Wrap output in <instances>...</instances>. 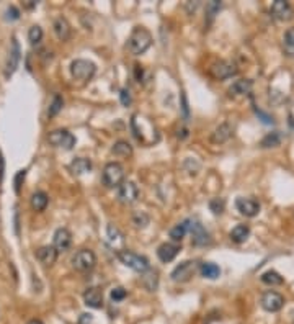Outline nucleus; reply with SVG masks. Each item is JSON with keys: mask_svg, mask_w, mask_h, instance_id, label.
Here are the masks:
<instances>
[{"mask_svg": "<svg viewBox=\"0 0 294 324\" xmlns=\"http://www.w3.org/2000/svg\"><path fill=\"white\" fill-rule=\"evenodd\" d=\"M131 126H133L136 139H138L139 143L146 144V146H150V144L159 141V133H157L155 126L147 118H144L143 115L136 113L133 116Z\"/></svg>", "mask_w": 294, "mask_h": 324, "instance_id": "nucleus-1", "label": "nucleus"}, {"mask_svg": "<svg viewBox=\"0 0 294 324\" xmlns=\"http://www.w3.org/2000/svg\"><path fill=\"white\" fill-rule=\"evenodd\" d=\"M152 44V35L144 26H136L128 40V49L134 56L144 54Z\"/></svg>", "mask_w": 294, "mask_h": 324, "instance_id": "nucleus-2", "label": "nucleus"}, {"mask_svg": "<svg viewBox=\"0 0 294 324\" xmlns=\"http://www.w3.org/2000/svg\"><path fill=\"white\" fill-rule=\"evenodd\" d=\"M101 180H103V185L108 188L120 187L124 182V167L120 162H108L103 169Z\"/></svg>", "mask_w": 294, "mask_h": 324, "instance_id": "nucleus-3", "label": "nucleus"}, {"mask_svg": "<svg viewBox=\"0 0 294 324\" xmlns=\"http://www.w3.org/2000/svg\"><path fill=\"white\" fill-rule=\"evenodd\" d=\"M118 259L121 260V264H124L129 269H133L134 272H139V273H144L146 270H149V260H147V257L144 255H139L133 252V250H121V252H118Z\"/></svg>", "mask_w": 294, "mask_h": 324, "instance_id": "nucleus-4", "label": "nucleus"}, {"mask_svg": "<svg viewBox=\"0 0 294 324\" xmlns=\"http://www.w3.org/2000/svg\"><path fill=\"white\" fill-rule=\"evenodd\" d=\"M95 71H97V66L87 59H75L71 64V74L75 81H90L95 76Z\"/></svg>", "mask_w": 294, "mask_h": 324, "instance_id": "nucleus-5", "label": "nucleus"}, {"mask_svg": "<svg viewBox=\"0 0 294 324\" xmlns=\"http://www.w3.org/2000/svg\"><path fill=\"white\" fill-rule=\"evenodd\" d=\"M97 265V257L90 249H80L72 257V267L78 272H90Z\"/></svg>", "mask_w": 294, "mask_h": 324, "instance_id": "nucleus-6", "label": "nucleus"}, {"mask_svg": "<svg viewBox=\"0 0 294 324\" xmlns=\"http://www.w3.org/2000/svg\"><path fill=\"white\" fill-rule=\"evenodd\" d=\"M48 141L49 144H53L56 148L72 149L74 144H75V138H74L72 133H69L67 130H54L49 133Z\"/></svg>", "mask_w": 294, "mask_h": 324, "instance_id": "nucleus-7", "label": "nucleus"}, {"mask_svg": "<svg viewBox=\"0 0 294 324\" xmlns=\"http://www.w3.org/2000/svg\"><path fill=\"white\" fill-rule=\"evenodd\" d=\"M209 72H211V76L214 77V79L225 81V79H229V77L237 74V68H235L234 63H230V61H219V63H214L211 66Z\"/></svg>", "mask_w": 294, "mask_h": 324, "instance_id": "nucleus-8", "label": "nucleus"}, {"mask_svg": "<svg viewBox=\"0 0 294 324\" xmlns=\"http://www.w3.org/2000/svg\"><path fill=\"white\" fill-rule=\"evenodd\" d=\"M198 269V262H191V260H186L182 262L180 265L175 267V270L172 272V280L173 282H188L191 277L196 273Z\"/></svg>", "mask_w": 294, "mask_h": 324, "instance_id": "nucleus-9", "label": "nucleus"}, {"mask_svg": "<svg viewBox=\"0 0 294 324\" xmlns=\"http://www.w3.org/2000/svg\"><path fill=\"white\" fill-rule=\"evenodd\" d=\"M139 197V188L134 182L131 180H124L120 187H118V198L124 205L134 203Z\"/></svg>", "mask_w": 294, "mask_h": 324, "instance_id": "nucleus-10", "label": "nucleus"}, {"mask_svg": "<svg viewBox=\"0 0 294 324\" xmlns=\"http://www.w3.org/2000/svg\"><path fill=\"white\" fill-rule=\"evenodd\" d=\"M186 228H188V231L191 233V236H193V244L195 245H205L209 243V234L208 231L203 228V225L200 221L196 220H186Z\"/></svg>", "mask_w": 294, "mask_h": 324, "instance_id": "nucleus-11", "label": "nucleus"}, {"mask_svg": "<svg viewBox=\"0 0 294 324\" xmlns=\"http://www.w3.org/2000/svg\"><path fill=\"white\" fill-rule=\"evenodd\" d=\"M262 306L265 311L276 313L285 306V297L280 295L278 292H267L262 297Z\"/></svg>", "mask_w": 294, "mask_h": 324, "instance_id": "nucleus-12", "label": "nucleus"}, {"mask_svg": "<svg viewBox=\"0 0 294 324\" xmlns=\"http://www.w3.org/2000/svg\"><path fill=\"white\" fill-rule=\"evenodd\" d=\"M20 58H21L20 44L13 38L12 48H10V53H8V58H7V64H5V77H10L16 71V68H18V63H20Z\"/></svg>", "mask_w": 294, "mask_h": 324, "instance_id": "nucleus-13", "label": "nucleus"}, {"mask_svg": "<svg viewBox=\"0 0 294 324\" xmlns=\"http://www.w3.org/2000/svg\"><path fill=\"white\" fill-rule=\"evenodd\" d=\"M53 245L58 252H66V250H69V247L72 245L71 231L66 230V228H59V230L54 233V244Z\"/></svg>", "mask_w": 294, "mask_h": 324, "instance_id": "nucleus-14", "label": "nucleus"}, {"mask_svg": "<svg viewBox=\"0 0 294 324\" xmlns=\"http://www.w3.org/2000/svg\"><path fill=\"white\" fill-rule=\"evenodd\" d=\"M235 206L242 215L248 216V218L257 216L260 211V203L253 198H237Z\"/></svg>", "mask_w": 294, "mask_h": 324, "instance_id": "nucleus-15", "label": "nucleus"}, {"mask_svg": "<svg viewBox=\"0 0 294 324\" xmlns=\"http://www.w3.org/2000/svg\"><path fill=\"white\" fill-rule=\"evenodd\" d=\"M293 13H294L293 7L286 2V0H276V2H273V5H271V15H273L276 20H283V21L290 20Z\"/></svg>", "mask_w": 294, "mask_h": 324, "instance_id": "nucleus-16", "label": "nucleus"}, {"mask_svg": "<svg viewBox=\"0 0 294 324\" xmlns=\"http://www.w3.org/2000/svg\"><path fill=\"white\" fill-rule=\"evenodd\" d=\"M83 301H85V305L90 306V308H95V310L101 308L103 306V292H101V288L98 287L88 288L83 293Z\"/></svg>", "mask_w": 294, "mask_h": 324, "instance_id": "nucleus-17", "label": "nucleus"}, {"mask_svg": "<svg viewBox=\"0 0 294 324\" xmlns=\"http://www.w3.org/2000/svg\"><path fill=\"white\" fill-rule=\"evenodd\" d=\"M180 252V245L175 243H163L157 249V255L162 262H172Z\"/></svg>", "mask_w": 294, "mask_h": 324, "instance_id": "nucleus-18", "label": "nucleus"}, {"mask_svg": "<svg viewBox=\"0 0 294 324\" xmlns=\"http://www.w3.org/2000/svg\"><path fill=\"white\" fill-rule=\"evenodd\" d=\"M58 250L54 249V245H43V247H39L36 250V257L38 260L41 262L43 265H53L56 259H58Z\"/></svg>", "mask_w": 294, "mask_h": 324, "instance_id": "nucleus-19", "label": "nucleus"}, {"mask_svg": "<svg viewBox=\"0 0 294 324\" xmlns=\"http://www.w3.org/2000/svg\"><path fill=\"white\" fill-rule=\"evenodd\" d=\"M54 33L61 41H67L71 38V25L64 16H59L54 21Z\"/></svg>", "mask_w": 294, "mask_h": 324, "instance_id": "nucleus-20", "label": "nucleus"}, {"mask_svg": "<svg viewBox=\"0 0 294 324\" xmlns=\"http://www.w3.org/2000/svg\"><path fill=\"white\" fill-rule=\"evenodd\" d=\"M69 169L74 175H83L92 169V162H90V159H85V158H77L71 162Z\"/></svg>", "mask_w": 294, "mask_h": 324, "instance_id": "nucleus-21", "label": "nucleus"}, {"mask_svg": "<svg viewBox=\"0 0 294 324\" xmlns=\"http://www.w3.org/2000/svg\"><path fill=\"white\" fill-rule=\"evenodd\" d=\"M141 282H143L144 287L149 290V292H155L157 287H159V272L157 270H146L141 277Z\"/></svg>", "mask_w": 294, "mask_h": 324, "instance_id": "nucleus-22", "label": "nucleus"}, {"mask_svg": "<svg viewBox=\"0 0 294 324\" xmlns=\"http://www.w3.org/2000/svg\"><path fill=\"white\" fill-rule=\"evenodd\" d=\"M252 81L248 79H240V81H235L232 85L229 88V95L230 97H237V95H245V93H250L252 90Z\"/></svg>", "mask_w": 294, "mask_h": 324, "instance_id": "nucleus-23", "label": "nucleus"}, {"mask_svg": "<svg viewBox=\"0 0 294 324\" xmlns=\"http://www.w3.org/2000/svg\"><path fill=\"white\" fill-rule=\"evenodd\" d=\"M106 233H108V241L111 243V245L118 250V252H121L120 247H123V245H124V236L121 234V231L118 230L115 225H108V230H106Z\"/></svg>", "mask_w": 294, "mask_h": 324, "instance_id": "nucleus-24", "label": "nucleus"}, {"mask_svg": "<svg viewBox=\"0 0 294 324\" xmlns=\"http://www.w3.org/2000/svg\"><path fill=\"white\" fill-rule=\"evenodd\" d=\"M230 136H232V128H230V125H227V123H224V125L216 128V131H214L211 136V141L216 144H222L227 141Z\"/></svg>", "mask_w": 294, "mask_h": 324, "instance_id": "nucleus-25", "label": "nucleus"}, {"mask_svg": "<svg viewBox=\"0 0 294 324\" xmlns=\"http://www.w3.org/2000/svg\"><path fill=\"white\" fill-rule=\"evenodd\" d=\"M200 272H201V275H203V277H205V278H209V280H216V278L220 275V269H219V265L213 264V262H205V264H201Z\"/></svg>", "mask_w": 294, "mask_h": 324, "instance_id": "nucleus-26", "label": "nucleus"}, {"mask_svg": "<svg viewBox=\"0 0 294 324\" xmlns=\"http://www.w3.org/2000/svg\"><path fill=\"white\" fill-rule=\"evenodd\" d=\"M48 203H49V198L44 192H36V193L31 195V206H33V210H35V211L46 210Z\"/></svg>", "mask_w": 294, "mask_h": 324, "instance_id": "nucleus-27", "label": "nucleus"}, {"mask_svg": "<svg viewBox=\"0 0 294 324\" xmlns=\"http://www.w3.org/2000/svg\"><path fill=\"white\" fill-rule=\"evenodd\" d=\"M248 234H250V228H248L247 225H239V226H235L232 231H230L229 236L234 243L240 244L248 238Z\"/></svg>", "mask_w": 294, "mask_h": 324, "instance_id": "nucleus-28", "label": "nucleus"}, {"mask_svg": "<svg viewBox=\"0 0 294 324\" xmlns=\"http://www.w3.org/2000/svg\"><path fill=\"white\" fill-rule=\"evenodd\" d=\"M111 153L120 156V158H129V156H133V148L128 141H116L115 146L111 148Z\"/></svg>", "mask_w": 294, "mask_h": 324, "instance_id": "nucleus-29", "label": "nucleus"}, {"mask_svg": "<svg viewBox=\"0 0 294 324\" xmlns=\"http://www.w3.org/2000/svg\"><path fill=\"white\" fill-rule=\"evenodd\" d=\"M283 51L288 56H294V28H288L283 38Z\"/></svg>", "mask_w": 294, "mask_h": 324, "instance_id": "nucleus-30", "label": "nucleus"}, {"mask_svg": "<svg viewBox=\"0 0 294 324\" xmlns=\"http://www.w3.org/2000/svg\"><path fill=\"white\" fill-rule=\"evenodd\" d=\"M262 282L265 285H271V287H275V285H283V277L280 275L278 272L275 270H267L265 273H262Z\"/></svg>", "mask_w": 294, "mask_h": 324, "instance_id": "nucleus-31", "label": "nucleus"}, {"mask_svg": "<svg viewBox=\"0 0 294 324\" xmlns=\"http://www.w3.org/2000/svg\"><path fill=\"white\" fill-rule=\"evenodd\" d=\"M186 233H188V228H186V223H178L177 226H173L170 230V238L173 239L175 243H182V239L186 236Z\"/></svg>", "mask_w": 294, "mask_h": 324, "instance_id": "nucleus-32", "label": "nucleus"}, {"mask_svg": "<svg viewBox=\"0 0 294 324\" xmlns=\"http://www.w3.org/2000/svg\"><path fill=\"white\" fill-rule=\"evenodd\" d=\"M281 141V138L278 133H270V135H267L263 139H262V148H275V146H278Z\"/></svg>", "mask_w": 294, "mask_h": 324, "instance_id": "nucleus-33", "label": "nucleus"}, {"mask_svg": "<svg viewBox=\"0 0 294 324\" xmlns=\"http://www.w3.org/2000/svg\"><path fill=\"white\" fill-rule=\"evenodd\" d=\"M28 40H30L31 44H38L39 41L43 40V30H41V26H31L30 28V31H28Z\"/></svg>", "mask_w": 294, "mask_h": 324, "instance_id": "nucleus-34", "label": "nucleus"}, {"mask_svg": "<svg viewBox=\"0 0 294 324\" xmlns=\"http://www.w3.org/2000/svg\"><path fill=\"white\" fill-rule=\"evenodd\" d=\"M62 105H64V100H62L61 95H54L53 103H51V107H49V110H48V115H49V116L58 115L59 111L62 110Z\"/></svg>", "mask_w": 294, "mask_h": 324, "instance_id": "nucleus-35", "label": "nucleus"}, {"mask_svg": "<svg viewBox=\"0 0 294 324\" xmlns=\"http://www.w3.org/2000/svg\"><path fill=\"white\" fill-rule=\"evenodd\" d=\"M224 206H225V202L222 198H213L211 202H209V208L214 215H220L224 211Z\"/></svg>", "mask_w": 294, "mask_h": 324, "instance_id": "nucleus-36", "label": "nucleus"}, {"mask_svg": "<svg viewBox=\"0 0 294 324\" xmlns=\"http://www.w3.org/2000/svg\"><path fill=\"white\" fill-rule=\"evenodd\" d=\"M126 290H124L123 287H116V288H113L111 290V300L113 301H123L124 298H126Z\"/></svg>", "mask_w": 294, "mask_h": 324, "instance_id": "nucleus-37", "label": "nucleus"}, {"mask_svg": "<svg viewBox=\"0 0 294 324\" xmlns=\"http://www.w3.org/2000/svg\"><path fill=\"white\" fill-rule=\"evenodd\" d=\"M134 223H136V226H138V228H146L147 225H149V216H147L146 213H136L134 215Z\"/></svg>", "mask_w": 294, "mask_h": 324, "instance_id": "nucleus-38", "label": "nucleus"}, {"mask_svg": "<svg viewBox=\"0 0 294 324\" xmlns=\"http://www.w3.org/2000/svg\"><path fill=\"white\" fill-rule=\"evenodd\" d=\"M25 177H26V170H18V174L15 175V192L20 193L21 185L25 182Z\"/></svg>", "mask_w": 294, "mask_h": 324, "instance_id": "nucleus-39", "label": "nucleus"}, {"mask_svg": "<svg viewBox=\"0 0 294 324\" xmlns=\"http://www.w3.org/2000/svg\"><path fill=\"white\" fill-rule=\"evenodd\" d=\"M219 8H220V2H216V0H214V2H211V3H208V5H206V10H208L209 18H213L214 13H216Z\"/></svg>", "mask_w": 294, "mask_h": 324, "instance_id": "nucleus-40", "label": "nucleus"}, {"mask_svg": "<svg viewBox=\"0 0 294 324\" xmlns=\"http://www.w3.org/2000/svg\"><path fill=\"white\" fill-rule=\"evenodd\" d=\"M120 98H121V103L124 105V107H129V103H131V93H129L128 88H121Z\"/></svg>", "mask_w": 294, "mask_h": 324, "instance_id": "nucleus-41", "label": "nucleus"}, {"mask_svg": "<svg viewBox=\"0 0 294 324\" xmlns=\"http://www.w3.org/2000/svg\"><path fill=\"white\" fill-rule=\"evenodd\" d=\"M7 20H18L20 18V10L16 8V7H8L7 8V16H5Z\"/></svg>", "mask_w": 294, "mask_h": 324, "instance_id": "nucleus-42", "label": "nucleus"}, {"mask_svg": "<svg viewBox=\"0 0 294 324\" xmlns=\"http://www.w3.org/2000/svg\"><path fill=\"white\" fill-rule=\"evenodd\" d=\"M255 113H257V116H260V118H262V121L265 123V125H271V123H273V118H271V116H268L267 113H263L262 110L255 108Z\"/></svg>", "mask_w": 294, "mask_h": 324, "instance_id": "nucleus-43", "label": "nucleus"}, {"mask_svg": "<svg viewBox=\"0 0 294 324\" xmlns=\"http://www.w3.org/2000/svg\"><path fill=\"white\" fill-rule=\"evenodd\" d=\"M92 323H93V316L88 315V313H83L80 320H78V324H92Z\"/></svg>", "mask_w": 294, "mask_h": 324, "instance_id": "nucleus-44", "label": "nucleus"}, {"mask_svg": "<svg viewBox=\"0 0 294 324\" xmlns=\"http://www.w3.org/2000/svg\"><path fill=\"white\" fill-rule=\"evenodd\" d=\"M182 107H183L185 118H188V116H190V110H188V102H186V95L185 93L182 95Z\"/></svg>", "mask_w": 294, "mask_h": 324, "instance_id": "nucleus-45", "label": "nucleus"}, {"mask_svg": "<svg viewBox=\"0 0 294 324\" xmlns=\"http://www.w3.org/2000/svg\"><path fill=\"white\" fill-rule=\"evenodd\" d=\"M3 170H5V161H3L2 151H0V183H2V178H3Z\"/></svg>", "mask_w": 294, "mask_h": 324, "instance_id": "nucleus-46", "label": "nucleus"}, {"mask_svg": "<svg viewBox=\"0 0 294 324\" xmlns=\"http://www.w3.org/2000/svg\"><path fill=\"white\" fill-rule=\"evenodd\" d=\"M35 5H36V2H33V0H28L26 7H28V8H31V7H35Z\"/></svg>", "mask_w": 294, "mask_h": 324, "instance_id": "nucleus-47", "label": "nucleus"}, {"mask_svg": "<svg viewBox=\"0 0 294 324\" xmlns=\"http://www.w3.org/2000/svg\"><path fill=\"white\" fill-rule=\"evenodd\" d=\"M28 324H43V323H41V321H39V320H31V321H30V323H28Z\"/></svg>", "mask_w": 294, "mask_h": 324, "instance_id": "nucleus-48", "label": "nucleus"}]
</instances>
